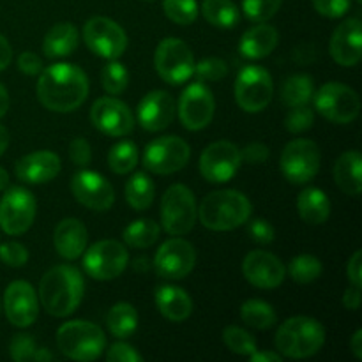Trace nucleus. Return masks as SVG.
I'll return each mask as SVG.
<instances>
[{"label":"nucleus","mask_w":362,"mask_h":362,"mask_svg":"<svg viewBox=\"0 0 362 362\" xmlns=\"http://www.w3.org/2000/svg\"><path fill=\"white\" fill-rule=\"evenodd\" d=\"M223 341L233 354H239V356H251L255 350H258L257 339L250 332L235 325H230L223 331Z\"/></svg>","instance_id":"nucleus-41"},{"label":"nucleus","mask_w":362,"mask_h":362,"mask_svg":"<svg viewBox=\"0 0 362 362\" xmlns=\"http://www.w3.org/2000/svg\"><path fill=\"white\" fill-rule=\"evenodd\" d=\"M154 64L158 74L172 85H180L191 78L194 71V57L189 46L175 37L163 39L156 48Z\"/></svg>","instance_id":"nucleus-10"},{"label":"nucleus","mask_w":362,"mask_h":362,"mask_svg":"<svg viewBox=\"0 0 362 362\" xmlns=\"http://www.w3.org/2000/svg\"><path fill=\"white\" fill-rule=\"evenodd\" d=\"M78 41H80L78 28L69 21H62V23L53 25L48 34L45 35L42 52L49 59H62L76 49Z\"/></svg>","instance_id":"nucleus-28"},{"label":"nucleus","mask_w":362,"mask_h":362,"mask_svg":"<svg viewBox=\"0 0 362 362\" xmlns=\"http://www.w3.org/2000/svg\"><path fill=\"white\" fill-rule=\"evenodd\" d=\"M315 94V85L310 74H293L286 78L281 87V99L288 108L308 105Z\"/></svg>","instance_id":"nucleus-34"},{"label":"nucleus","mask_w":362,"mask_h":362,"mask_svg":"<svg viewBox=\"0 0 362 362\" xmlns=\"http://www.w3.org/2000/svg\"><path fill=\"white\" fill-rule=\"evenodd\" d=\"M0 260L9 267H23L28 262V251L20 243H6L0 246Z\"/></svg>","instance_id":"nucleus-46"},{"label":"nucleus","mask_w":362,"mask_h":362,"mask_svg":"<svg viewBox=\"0 0 362 362\" xmlns=\"http://www.w3.org/2000/svg\"><path fill=\"white\" fill-rule=\"evenodd\" d=\"M202 14L205 20L218 28H233L239 23V9L232 0H204Z\"/></svg>","instance_id":"nucleus-31"},{"label":"nucleus","mask_w":362,"mask_h":362,"mask_svg":"<svg viewBox=\"0 0 362 362\" xmlns=\"http://www.w3.org/2000/svg\"><path fill=\"white\" fill-rule=\"evenodd\" d=\"M9 187V175H7L6 170L0 166V191H6Z\"/></svg>","instance_id":"nucleus-61"},{"label":"nucleus","mask_w":362,"mask_h":362,"mask_svg":"<svg viewBox=\"0 0 362 362\" xmlns=\"http://www.w3.org/2000/svg\"><path fill=\"white\" fill-rule=\"evenodd\" d=\"M253 207L243 193L233 189L214 191L202 200L198 218L202 225L214 232H228L250 219Z\"/></svg>","instance_id":"nucleus-3"},{"label":"nucleus","mask_w":362,"mask_h":362,"mask_svg":"<svg viewBox=\"0 0 362 362\" xmlns=\"http://www.w3.org/2000/svg\"><path fill=\"white\" fill-rule=\"evenodd\" d=\"M191 156V148L182 138L179 136H161L152 140L145 147L144 165L158 175H170L187 165Z\"/></svg>","instance_id":"nucleus-13"},{"label":"nucleus","mask_w":362,"mask_h":362,"mask_svg":"<svg viewBox=\"0 0 362 362\" xmlns=\"http://www.w3.org/2000/svg\"><path fill=\"white\" fill-rule=\"evenodd\" d=\"M126 200L134 211H145L154 202V182L144 172H136L126 182Z\"/></svg>","instance_id":"nucleus-32"},{"label":"nucleus","mask_w":362,"mask_h":362,"mask_svg":"<svg viewBox=\"0 0 362 362\" xmlns=\"http://www.w3.org/2000/svg\"><path fill=\"white\" fill-rule=\"evenodd\" d=\"M244 278L257 288L272 290L279 286L285 279L286 269L276 255L269 251H251L243 262Z\"/></svg>","instance_id":"nucleus-20"},{"label":"nucleus","mask_w":362,"mask_h":362,"mask_svg":"<svg viewBox=\"0 0 362 362\" xmlns=\"http://www.w3.org/2000/svg\"><path fill=\"white\" fill-rule=\"evenodd\" d=\"M7 110H9V94H7L6 87L0 83V119L6 115Z\"/></svg>","instance_id":"nucleus-58"},{"label":"nucleus","mask_w":362,"mask_h":362,"mask_svg":"<svg viewBox=\"0 0 362 362\" xmlns=\"http://www.w3.org/2000/svg\"><path fill=\"white\" fill-rule=\"evenodd\" d=\"M356 2H357V4H362V0H356Z\"/></svg>","instance_id":"nucleus-62"},{"label":"nucleus","mask_w":362,"mask_h":362,"mask_svg":"<svg viewBox=\"0 0 362 362\" xmlns=\"http://www.w3.org/2000/svg\"><path fill=\"white\" fill-rule=\"evenodd\" d=\"M71 191L81 205L98 212L108 211L115 202L112 184L105 177L90 170H81L74 173L71 180Z\"/></svg>","instance_id":"nucleus-19"},{"label":"nucleus","mask_w":362,"mask_h":362,"mask_svg":"<svg viewBox=\"0 0 362 362\" xmlns=\"http://www.w3.org/2000/svg\"><path fill=\"white\" fill-rule=\"evenodd\" d=\"M317 13L325 18H341L350 11L352 0H311Z\"/></svg>","instance_id":"nucleus-47"},{"label":"nucleus","mask_w":362,"mask_h":362,"mask_svg":"<svg viewBox=\"0 0 362 362\" xmlns=\"http://www.w3.org/2000/svg\"><path fill=\"white\" fill-rule=\"evenodd\" d=\"M197 251L179 235L161 244L154 257V269L165 279H182L193 271Z\"/></svg>","instance_id":"nucleus-16"},{"label":"nucleus","mask_w":362,"mask_h":362,"mask_svg":"<svg viewBox=\"0 0 362 362\" xmlns=\"http://www.w3.org/2000/svg\"><path fill=\"white\" fill-rule=\"evenodd\" d=\"M9 147V133L4 126H0V156L6 152V148Z\"/></svg>","instance_id":"nucleus-59"},{"label":"nucleus","mask_w":362,"mask_h":362,"mask_svg":"<svg viewBox=\"0 0 362 362\" xmlns=\"http://www.w3.org/2000/svg\"><path fill=\"white\" fill-rule=\"evenodd\" d=\"M156 304H158L159 313L170 322H184L193 313V300L187 296L186 290L179 286H159L156 292Z\"/></svg>","instance_id":"nucleus-27"},{"label":"nucleus","mask_w":362,"mask_h":362,"mask_svg":"<svg viewBox=\"0 0 362 362\" xmlns=\"http://www.w3.org/2000/svg\"><path fill=\"white\" fill-rule=\"evenodd\" d=\"M343 306L346 308V310H352V311H357L361 306V288L359 286H350V288H346L345 296H343Z\"/></svg>","instance_id":"nucleus-54"},{"label":"nucleus","mask_w":362,"mask_h":362,"mask_svg":"<svg viewBox=\"0 0 362 362\" xmlns=\"http://www.w3.org/2000/svg\"><path fill=\"white\" fill-rule=\"evenodd\" d=\"M297 209L303 221L310 225H324L331 216V200L318 187H308L297 198Z\"/></svg>","instance_id":"nucleus-30"},{"label":"nucleus","mask_w":362,"mask_h":362,"mask_svg":"<svg viewBox=\"0 0 362 362\" xmlns=\"http://www.w3.org/2000/svg\"><path fill=\"white\" fill-rule=\"evenodd\" d=\"M83 276L73 265H55L49 269L39 285V299L46 313L66 318L76 311L83 299Z\"/></svg>","instance_id":"nucleus-2"},{"label":"nucleus","mask_w":362,"mask_h":362,"mask_svg":"<svg viewBox=\"0 0 362 362\" xmlns=\"http://www.w3.org/2000/svg\"><path fill=\"white\" fill-rule=\"evenodd\" d=\"M350 349H352L354 356H356V359H362V329H357L356 332H354L352 339H350Z\"/></svg>","instance_id":"nucleus-57"},{"label":"nucleus","mask_w":362,"mask_h":362,"mask_svg":"<svg viewBox=\"0 0 362 362\" xmlns=\"http://www.w3.org/2000/svg\"><path fill=\"white\" fill-rule=\"evenodd\" d=\"M362 28L359 18H349L338 25L332 32L331 42H329V53L339 66L352 67L357 66L361 60V42Z\"/></svg>","instance_id":"nucleus-22"},{"label":"nucleus","mask_w":362,"mask_h":362,"mask_svg":"<svg viewBox=\"0 0 362 362\" xmlns=\"http://www.w3.org/2000/svg\"><path fill=\"white\" fill-rule=\"evenodd\" d=\"M322 271H324L322 262L317 257H313V255H299L288 265V272L292 279L300 283V285L317 281L320 278Z\"/></svg>","instance_id":"nucleus-38"},{"label":"nucleus","mask_w":362,"mask_h":362,"mask_svg":"<svg viewBox=\"0 0 362 362\" xmlns=\"http://www.w3.org/2000/svg\"><path fill=\"white\" fill-rule=\"evenodd\" d=\"M60 158L55 152L39 151L23 156L16 163V177L27 184H45L60 173Z\"/></svg>","instance_id":"nucleus-24"},{"label":"nucleus","mask_w":362,"mask_h":362,"mask_svg":"<svg viewBox=\"0 0 362 362\" xmlns=\"http://www.w3.org/2000/svg\"><path fill=\"white\" fill-rule=\"evenodd\" d=\"M240 318L253 329H269L276 324V311L265 300L250 299L240 308Z\"/></svg>","instance_id":"nucleus-36"},{"label":"nucleus","mask_w":362,"mask_h":362,"mask_svg":"<svg viewBox=\"0 0 362 362\" xmlns=\"http://www.w3.org/2000/svg\"><path fill=\"white\" fill-rule=\"evenodd\" d=\"M106 361L110 362H141L144 357L136 352L127 343H115L110 346L108 354H106Z\"/></svg>","instance_id":"nucleus-49"},{"label":"nucleus","mask_w":362,"mask_h":362,"mask_svg":"<svg viewBox=\"0 0 362 362\" xmlns=\"http://www.w3.org/2000/svg\"><path fill=\"white\" fill-rule=\"evenodd\" d=\"M129 264L127 250L119 240H99L87 250L83 257V269L90 278L98 281L115 279L126 271Z\"/></svg>","instance_id":"nucleus-11"},{"label":"nucleus","mask_w":362,"mask_h":362,"mask_svg":"<svg viewBox=\"0 0 362 362\" xmlns=\"http://www.w3.org/2000/svg\"><path fill=\"white\" fill-rule=\"evenodd\" d=\"M281 7V0H243V11L255 23L269 21Z\"/></svg>","instance_id":"nucleus-42"},{"label":"nucleus","mask_w":362,"mask_h":362,"mask_svg":"<svg viewBox=\"0 0 362 362\" xmlns=\"http://www.w3.org/2000/svg\"><path fill=\"white\" fill-rule=\"evenodd\" d=\"M138 163V147L129 140H122L120 144L113 145L108 152V166L117 175H126L136 168Z\"/></svg>","instance_id":"nucleus-37"},{"label":"nucleus","mask_w":362,"mask_h":362,"mask_svg":"<svg viewBox=\"0 0 362 362\" xmlns=\"http://www.w3.org/2000/svg\"><path fill=\"white\" fill-rule=\"evenodd\" d=\"M198 207L194 194L184 184H173L161 200V225L170 235H186L197 223Z\"/></svg>","instance_id":"nucleus-6"},{"label":"nucleus","mask_w":362,"mask_h":362,"mask_svg":"<svg viewBox=\"0 0 362 362\" xmlns=\"http://www.w3.org/2000/svg\"><path fill=\"white\" fill-rule=\"evenodd\" d=\"M0 308H2V304H0Z\"/></svg>","instance_id":"nucleus-63"},{"label":"nucleus","mask_w":362,"mask_h":362,"mask_svg":"<svg viewBox=\"0 0 362 362\" xmlns=\"http://www.w3.org/2000/svg\"><path fill=\"white\" fill-rule=\"evenodd\" d=\"M11 59H13V49H11L9 41L0 34V71H4L9 66Z\"/></svg>","instance_id":"nucleus-55"},{"label":"nucleus","mask_w":362,"mask_h":362,"mask_svg":"<svg viewBox=\"0 0 362 362\" xmlns=\"http://www.w3.org/2000/svg\"><path fill=\"white\" fill-rule=\"evenodd\" d=\"M88 95V78L74 64L59 62L46 67L37 80V98L42 106L57 113L80 108Z\"/></svg>","instance_id":"nucleus-1"},{"label":"nucleus","mask_w":362,"mask_h":362,"mask_svg":"<svg viewBox=\"0 0 362 362\" xmlns=\"http://www.w3.org/2000/svg\"><path fill=\"white\" fill-rule=\"evenodd\" d=\"M18 69H20L21 73L28 74V76H34V74L42 71V62L35 53L23 52L18 57Z\"/></svg>","instance_id":"nucleus-52"},{"label":"nucleus","mask_w":362,"mask_h":362,"mask_svg":"<svg viewBox=\"0 0 362 362\" xmlns=\"http://www.w3.org/2000/svg\"><path fill=\"white\" fill-rule=\"evenodd\" d=\"M320 148L308 138H297L286 144L281 152V172L292 184H306L320 170Z\"/></svg>","instance_id":"nucleus-9"},{"label":"nucleus","mask_w":362,"mask_h":362,"mask_svg":"<svg viewBox=\"0 0 362 362\" xmlns=\"http://www.w3.org/2000/svg\"><path fill=\"white\" fill-rule=\"evenodd\" d=\"M35 219V198L25 187H7L0 200V226L9 235H21Z\"/></svg>","instance_id":"nucleus-14"},{"label":"nucleus","mask_w":362,"mask_h":362,"mask_svg":"<svg viewBox=\"0 0 362 362\" xmlns=\"http://www.w3.org/2000/svg\"><path fill=\"white\" fill-rule=\"evenodd\" d=\"M60 352L73 361H95L106 346V336L101 327L85 320L66 322L57 331Z\"/></svg>","instance_id":"nucleus-5"},{"label":"nucleus","mask_w":362,"mask_h":362,"mask_svg":"<svg viewBox=\"0 0 362 362\" xmlns=\"http://www.w3.org/2000/svg\"><path fill=\"white\" fill-rule=\"evenodd\" d=\"M279 42V34L272 25L258 23L251 27L250 30L244 32L239 42V52L246 59H264L271 55Z\"/></svg>","instance_id":"nucleus-26"},{"label":"nucleus","mask_w":362,"mask_h":362,"mask_svg":"<svg viewBox=\"0 0 362 362\" xmlns=\"http://www.w3.org/2000/svg\"><path fill=\"white\" fill-rule=\"evenodd\" d=\"M53 359H55V356H53V354H49L46 349H37V350H35L34 361L41 362V361H53Z\"/></svg>","instance_id":"nucleus-60"},{"label":"nucleus","mask_w":362,"mask_h":362,"mask_svg":"<svg viewBox=\"0 0 362 362\" xmlns=\"http://www.w3.org/2000/svg\"><path fill=\"white\" fill-rule=\"evenodd\" d=\"M71 161L78 166H87L92 159V148L85 138H74L69 145Z\"/></svg>","instance_id":"nucleus-50"},{"label":"nucleus","mask_w":362,"mask_h":362,"mask_svg":"<svg viewBox=\"0 0 362 362\" xmlns=\"http://www.w3.org/2000/svg\"><path fill=\"white\" fill-rule=\"evenodd\" d=\"M315 122V113L313 110L308 108V105L293 106L290 108L288 115L285 119V126L290 133H304V131L310 129Z\"/></svg>","instance_id":"nucleus-44"},{"label":"nucleus","mask_w":362,"mask_h":362,"mask_svg":"<svg viewBox=\"0 0 362 362\" xmlns=\"http://www.w3.org/2000/svg\"><path fill=\"white\" fill-rule=\"evenodd\" d=\"M274 94V83L267 69L244 66L235 80V101L244 112L257 113L267 108Z\"/></svg>","instance_id":"nucleus-8"},{"label":"nucleus","mask_w":362,"mask_h":362,"mask_svg":"<svg viewBox=\"0 0 362 362\" xmlns=\"http://www.w3.org/2000/svg\"><path fill=\"white\" fill-rule=\"evenodd\" d=\"M122 239L127 246L138 247V250L152 246L159 239L158 223L152 219H136L129 226H126Z\"/></svg>","instance_id":"nucleus-35"},{"label":"nucleus","mask_w":362,"mask_h":362,"mask_svg":"<svg viewBox=\"0 0 362 362\" xmlns=\"http://www.w3.org/2000/svg\"><path fill=\"white\" fill-rule=\"evenodd\" d=\"M346 274H349L350 283L354 286H362V253L361 251H356L350 258L349 265H346Z\"/></svg>","instance_id":"nucleus-53"},{"label":"nucleus","mask_w":362,"mask_h":362,"mask_svg":"<svg viewBox=\"0 0 362 362\" xmlns=\"http://www.w3.org/2000/svg\"><path fill=\"white\" fill-rule=\"evenodd\" d=\"M7 320L16 327H28L37 320L39 306L35 290L27 281H13L4 293Z\"/></svg>","instance_id":"nucleus-21"},{"label":"nucleus","mask_w":362,"mask_h":362,"mask_svg":"<svg viewBox=\"0 0 362 362\" xmlns=\"http://www.w3.org/2000/svg\"><path fill=\"white\" fill-rule=\"evenodd\" d=\"M101 81L103 87L108 94L119 95L122 94L127 88V83H129V73H127L126 66L115 60H110L105 67H103L101 73Z\"/></svg>","instance_id":"nucleus-39"},{"label":"nucleus","mask_w":362,"mask_h":362,"mask_svg":"<svg viewBox=\"0 0 362 362\" xmlns=\"http://www.w3.org/2000/svg\"><path fill=\"white\" fill-rule=\"evenodd\" d=\"M90 122L108 136H126L134 127V115L126 103L115 98H101L90 108Z\"/></svg>","instance_id":"nucleus-18"},{"label":"nucleus","mask_w":362,"mask_h":362,"mask_svg":"<svg viewBox=\"0 0 362 362\" xmlns=\"http://www.w3.org/2000/svg\"><path fill=\"white\" fill-rule=\"evenodd\" d=\"M175 117V101L165 90H152L138 105L136 119L145 131L158 133L168 127Z\"/></svg>","instance_id":"nucleus-23"},{"label":"nucleus","mask_w":362,"mask_h":362,"mask_svg":"<svg viewBox=\"0 0 362 362\" xmlns=\"http://www.w3.org/2000/svg\"><path fill=\"white\" fill-rule=\"evenodd\" d=\"M83 39L92 53L106 60L122 57L127 48V35L117 21L105 16H94L83 25Z\"/></svg>","instance_id":"nucleus-12"},{"label":"nucleus","mask_w":362,"mask_h":362,"mask_svg":"<svg viewBox=\"0 0 362 362\" xmlns=\"http://www.w3.org/2000/svg\"><path fill=\"white\" fill-rule=\"evenodd\" d=\"M106 325L115 338H129L138 327V313L129 303H119L108 311Z\"/></svg>","instance_id":"nucleus-33"},{"label":"nucleus","mask_w":362,"mask_h":362,"mask_svg":"<svg viewBox=\"0 0 362 362\" xmlns=\"http://www.w3.org/2000/svg\"><path fill=\"white\" fill-rule=\"evenodd\" d=\"M166 18L177 25H191L198 18L197 0H163Z\"/></svg>","instance_id":"nucleus-40"},{"label":"nucleus","mask_w":362,"mask_h":362,"mask_svg":"<svg viewBox=\"0 0 362 362\" xmlns=\"http://www.w3.org/2000/svg\"><path fill=\"white\" fill-rule=\"evenodd\" d=\"M247 235L251 237V239L255 240V243L258 244H271L274 243L276 239V232L274 228H272L271 223L267 221V219H253V221L247 225Z\"/></svg>","instance_id":"nucleus-48"},{"label":"nucleus","mask_w":362,"mask_h":362,"mask_svg":"<svg viewBox=\"0 0 362 362\" xmlns=\"http://www.w3.org/2000/svg\"><path fill=\"white\" fill-rule=\"evenodd\" d=\"M315 108L334 124H350L359 117L361 99L354 88L343 83H325L313 94Z\"/></svg>","instance_id":"nucleus-7"},{"label":"nucleus","mask_w":362,"mask_h":362,"mask_svg":"<svg viewBox=\"0 0 362 362\" xmlns=\"http://www.w3.org/2000/svg\"><path fill=\"white\" fill-rule=\"evenodd\" d=\"M35 343L32 339V336L28 334H16L11 339L9 345V354L16 362H27L34 361L35 354Z\"/></svg>","instance_id":"nucleus-45"},{"label":"nucleus","mask_w":362,"mask_h":362,"mask_svg":"<svg viewBox=\"0 0 362 362\" xmlns=\"http://www.w3.org/2000/svg\"><path fill=\"white\" fill-rule=\"evenodd\" d=\"M88 233L83 223L76 218H67L59 223L53 233L57 253L66 260H76L87 250Z\"/></svg>","instance_id":"nucleus-25"},{"label":"nucleus","mask_w":362,"mask_h":362,"mask_svg":"<svg viewBox=\"0 0 362 362\" xmlns=\"http://www.w3.org/2000/svg\"><path fill=\"white\" fill-rule=\"evenodd\" d=\"M362 158L359 151H349L338 158L334 165V180L343 193L359 197L362 189L361 179Z\"/></svg>","instance_id":"nucleus-29"},{"label":"nucleus","mask_w":362,"mask_h":362,"mask_svg":"<svg viewBox=\"0 0 362 362\" xmlns=\"http://www.w3.org/2000/svg\"><path fill=\"white\" fill-rule=\"evenodd\" d=\"M240 158L250 165H260L269 159V148L264 144H250L244 151H240Z\"/></svg>","instance_id":"nucleus-51"},{"label":"nucleus","mask_w":362,"mask_h":362,"mask_svg":"<svg viewBox=\"0 0 362 362\" xmlns=\"http://www.w3.org/2000/svg\"><path fill=\"white\" fill-rule=\"evenodd\" d=\"M250 359L253 362H281V356L278 352H258L255 350L250 356Z\"/></svg>","instance_id":"nucleus-56"},{"label":"nucleus","mask_w":362,"mask_h":362,"mask_svg":"<svg viewBox=\"0 0 362 362\" xmlns=\"http://www.w3.org/2000/svg\"><path fill=\"white\" fill-rule=\"evenodd\" d=\"M194 74L200 81H219L228 74V66L225 60L216 59V57H209V59L200 60L194 64Z\"/></svg>","instance_id":"nucleus-43"},{"label":"nucleus","mask_w":362,"mask_h":362,"mask_svg":"<svg viewBox=\"0 0 362 362\" xmlns=\"http://www.w3.org/2000/svg\"><path fill=\"white\" fill-rule=\"evenodd\" d=\"M179 117L186 129L200 131L214 117V98L204 81L191 83L179 99Z\"/></svg>","instance_id":"nucleus-17"},{"label":"nucleus","mask_w":362,"mask_h":362,"mask_svg":"<svg viewBox=\"0 0 362 362\" xmlns=\"http://www.w3.org/2000/svg\"><path fill=\"white\" fill-rule=\"evenodd\" d=\"M325 343L324 325L311 317H293L279 325L274 345L281 356L306 359L320 352Z\"/></svg>","instance_id":"nucleus-4"},{"label":"nucleus","mask_w":362,"mask_h":362,"mask_svg":"<svg viewBox=\"0 0 362 362\" xmlns=\"http://www.w3.org/2000/svg\"><path fill=\"white\" fill-rule=\"evenodd\" d=\"M240 151L232 141H214L200 156V173L212 184L228 182L240 168Z\"/></svg>","instance_id":"nucleus-15"}]
</instances>
